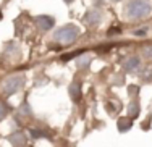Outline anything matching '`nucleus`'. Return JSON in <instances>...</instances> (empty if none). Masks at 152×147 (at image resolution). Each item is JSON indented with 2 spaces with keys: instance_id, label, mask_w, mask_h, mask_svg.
Here are the masks:
<instances>
[{
  "instance_id": "1",
  "label": "nucleus",
  "mask_w": 152,
  "mask_h": 147,
  "mask_svg": "<svg viewBox=\"0 0 152 147\" xmlns=\"http://www.w3.org/2000/svg\"><path fill=\"white\" fill-rule=\"evenodd\" d=\"M151 13V3L147 0H131L125 8V15L129 20L146 18Z\"/></svg>"
},
{
  "instance_id": "2",
  "label": "nucleus",
  "mask_w": 152,
  "mask_h": 147,
  "mask_svg": "<svg viewBox=\"0 0 152 147\" xmlns=\"http://www.w3.org/2000/svg\"><path fill=\"white\" fill-rule=\"evenodd\" d=\"M78 34H79V31H78V28H76L75 24H66V26L57 29L55 34H53V37H55V41H58L60 44L70 45L76 41Z\"/></svg>"
},
{
  "instance_id": "3",
  "label": "nucleus",
  "mask_w": 152,
  "mask_h": 147,
  "mask_svg": "<svg viewBox=\"0 0 152 147\" xmlns=\"http://www.w3.org/2000/svg\"><path fill=\"white\" fill-rule=\"evenodd\" d=\"M24 84V78L21 74H16V76H10L8 79L3 81L2 84V92L5 95H12V94H16Z\"/></svg>"
},
{
  "instance_id": "4",
  "label": "nucleus",
  "mask_w": 152,
  "mask_h": 147,
  "mask_svg": "<svg viewBox=\"0 0 152 147\" xmlns=\"http://www.w3.org/2000/svg\"><path fill=\"white\" fill-rule=\"evenodd\" d=\"M34 21H36V24H37V28H39V29H42V31H49L50 28H53V23H55L52 16H47V15L37 16Z\"/></svg>"
},
{
  "instance_id": "5",
  "label": "nucleus",
  "mask_w": 152,
  "mask_h": 147,
  "mask_svg": "<svg viewBox=\"0 0 152 147\" xmlns=\"http://www.w3.org/2000/svg\"><path fill=\"white\" fill-rule=\"evenodd\" d=\"M8 141L12 142L13 146H24L26 144V136H24L23 131H15L8 136Z\"/></svg>"
},
{
  "instance_id": "6",
  "label": "nucleus",
  "mask_w": 152,
  "mask_h": 147,
  "mask_svg": "<svg viewBox=\"0 0 152 147\" xmlns=\"http://www.w3.org/2000/svg\"><path fill=\"white\" fill-rule=\"evenodd\" d=\"M100 20H102V13L99 10H89L84 16V21L88 24H97V23H100Z\"/></svg>"
},
{
  "instance_id": "7",
  "label": "nucleus",
  "mask_w": 152,
  "mask_h": 147,
  "mask_svg": "<svg viewBox=\"0 0 152 147\" xmlns=\"http://www.w3.org/2000/svg\"><path fill=\"white\" fill-rule=\"evenodd\" d=\"M70 97H71L73 102H79V100H81V86H79V82H71Z\"/></svg>"
},
{
  "instance_id": "8",
  "label": "nucleus",
  "mask_w": 152,
  "mask_h": 147,
  "mask_svg": "<svg viewBox=\"0 0 152 147\" xmlns=\"http://www.w3.org/2000/svg\"><path fill=\"white\" fill-rule=\"evenodd\" d=\"M117 126H118V131H121V132H126L129 130V128L133 126V118H120L118 120V123H117Z\"/></svg>"
},
{
  "instance_id": "9",
  "label": "nucleus",
  "mask_w": 152,
  "mask_h": 147,
  "mask_svg": "<svg viewBox=\"0 0 152 147\" xmlns=\"http://www.w3.org/2000/svg\"><path fill=\"white\" fill-rule=\"evenodd\" d=\"M137 66H139V58L137 57H131V58H128L125 62V70H128V71L136 70Z\"/></svg>"
},
{
  "instance_id": "10",
  "label": "nucleus",
  "mask_w": 152,
  "mask_h": 147,
  "mask_svg": "<svg viewBox=\"0 0 152 147\" xmlns=\"http://www.w3.org/2000/svg\"><path fill=\"white\" fill-rule=\"evenodd\" d=\"M139 115V103L137 102H131L128 105V116L129 118H136Z\"/></svg>"
},
{
  "instance_id": "11",
  "label": "nucleus",
  "mask_w": 152,
  "mask_h": 147,
  "mask_svg": "<svg viewBox=\"0 0 152 147\" xmlns=\"http://www.w3.org/2000/svg\"><path fill=\"white\" fill-rule=\"evenodd\" d=\"M89 63H91V58H89L88 55H84V57H81V58L78 60V63H76V65H78L79 68H84L86 65H89Z\"/></svg>"
},
{
  "instance_id": "12",
  "label": "nucleus",
  "mask_w": 152,
  "mask_h": 147,
  "mask_svg": "<svg viewBox=\"0 0 152 147\" xmlns=\"http://www.w3.org/2000/svg\"><path fill=\"white\" fill-rule=\"evenodd\" d=\"M142 53L147 60H152V45H147V47L142 49Z\"/></svg>"
},
{
  "instance_id": "13",
  "label": "nucleus",
  "mask_w": 152,
  "mask_h": 147,
  "mask_svg": "<svg viewBox=\"0 0 152 147\" xmlns=\"http://www.w3.org/2000/svg\"><path fill=\"white\" fill-rule=\"evenodd\" d=\"M83 52H71V53H68V55H63L61 57V60L63 62H68V60H71V58H75V57H78V55H81Z\"/></svg>"
},
{
  "instance_id": "14",
  "label": "nucleus",
  "mask_w": 152,
  "mask_h": 147,
  "mask_svg": "<svg viewBox=\"0 0 152 147\" xmlns=\"http://www.w3.org/2000/svg\"><path fill=\"white\" fill-rule=\"evenodd\" d=\"M31 136L32 138H45V132H42L41 130H31Z\"/></svg>"
},
{
  "instance_id": "15",
  "label": "nucleus",
  "mask_w": 152,
  "mask_h": 147,
  "mask_svg": "<svg viewBox=\"0 0 152 147\" xmlns=\"http://www.w3.org/2000/svg\"><path fill=\"white\" fill-rule=\"evenodd\" d=\"M137 91H139V87H137V86H129V87H128V92H129L131 95H136Z\"/></svg>"
},
{
  "instance_id": "16",
  "label": "nucleus",
  "mask_w": 152,
  "mask_h": 147,
  "mask_svg": "<svg viewBox=\"0 0 152 147\" xmlns=\"http://www.w3.org/2000/svg\"><path fill=\"white\" fill-rule=\"evenodd\" d=\"M5 115H7V108H5V105H3V103H0V120H3V118H5Z\"/></svg>"
},
{
  "instance_id": "17",
  "label": "nucleus",
  "mask_w": 152,
  "mask_h": 147,
  "mask_svg": "<svg viewBox=\"0 0 152 147\" xmlns=\"http://www.w3.org/2000/svg\"><path fill=\"white\" fill-rule=\"evenodd\" d=\"M21 112H23V113H28V115L31 113V110H29V107H28V103H23V105H21Z\"/></svg>"
},
{
  "instance_id": "18",
  "label": "nucleus",
  "mask_w": 152,
  "mask_h": 147,
  "mask_svg": "<svg viewBox=\"0 0 152 147\" xmlns=\"http://www.w3.org/2000/svg\"><path fill=\"white\" fill-rule=\"evenodd\" d=\"M118 33H120V29L113 26V28H112V29H108V33H107V34H108V36H113V34H118Z\"/></svg>"
},
{
  "instance_id": "19",
  "label": "nucleus",
  "mask_w": 152,
  "mask_h": 147,
  "mask_svg": "<svg viewBox=\"0 0 152 147\" xmlns=\"http://www.w3.org/2000/svg\"><path fill=\"white\" fill-rule=\"evenodd\" d=\"M134 34H136V36H144V34H146V31H144V29H142V31H136Z\"/></svg>"
},
{
  "instance_id": "20",
  "label": "nucleus",
  "mask_w": 152,
  "mask_h": 147,
  "mask_svg": "<svg viewBox=\"0 0 152 147\" xmlns=\"http://www.w3.org/2000/svg\"><path fill=\"white\" fill-rule=\"evenodd\" d=\"M63 2H65V3H71L73 0H63Z\"/></svg>"
},
{
  "instance_id": "21",
  "label": "nucleus",
  "mask_w": 152,
  "mask_h": 147,
  "mask_svg": "<svg viewBox=\"0 0 152 147\" xmlns=\"http://www.w3.org/2000/svg\"><path fill=\"white\" fill-rule=\"evenodd\" d=\"M0 20H2V12H0Z\"/></svg>"
},
{
  "instance_id": "22",
  "label": "nucleus",
  "mask_w": 152,
  "mask_h": 147,
  "mask_svg": "<svg viewBox=\"0 0 152 147\" xmlns=\"http://www.w3.org/2000/svg\"><path fill=\"white\" fill-rule=\"evenodd\" d=\"M113 2H118V0H113Z\"/></svg>"
}]
</instances>
